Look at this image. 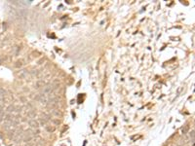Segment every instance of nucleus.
<instances>
[{
  "mask_svg": "<svg viewBox=\"0 0 195 146\" xmlns=\"http://www.w3.org/2000/svg\"><path fill=\"white\" fill-rule=\"evenodd\" d=\"M36 135L35 131H33L32 129L31 130H27L24 132V135H23V141L24 142H29L30 140H32L34 137Z\"/></svg>",
  "mask_w": 195,
  "mask_h": 146,
  "instance_id": "obj_1",
  "label": "nucleus"
},
{
  "mask_svg": "<svg viewBox=\"0 0 195 146\" xmlns=\"http://www.w3.org/2000/svg\"><path fill=\"white\" fill-rule=\"evenodd\" d=\"M35 99L38 100L40 103L46 105V104H47V100H48V97H46V95H44V93H39V95H37V96L35 97Z\"/></svg>",
  "mask_w": 195,
  "mask_h": 146,
  "instance_id": "obj_2",
  "label": "nucleus"
},
{
  "mask_svg": "<svg viewBox=\"0 0 195 146\" xmlns=\"http://www.w3.org/2000/svg\"><path fill=\"white\" fill-rule=\"evenodd\" d=\"M54 90H55V88H54L53 84H48V85H46V86L44 87L43 93H44V95H49V93L53 92Z\"/></svg>",
  "mask_w": 195,
  "mask_h": 146,
  "instance_id": "obj_3",
  "label": "nucleus"
},
{
  "mask_svg": "<svg viewBox=\"0 0 195 146\" xmlns=\"http://www.w3.org/2000/svg\"><path fill=\"white\" fill-rule=\"evenodd\" d=\"M29 72L27 70H25V69H23V70H20L19 72H18V76H19L21 79H26L27 76H28Z\"/></svg>",
  "mask_w": 195,
  "mask_h": 146,
  "instance_id": "obj_4",
  "label": "nucleus"
},
{
  "mask_svg": "<svg viewBox=\"0 0 195 146\" xmlns=\"http://www.w3.org/2000/svg\"><path fill=\"white\" fill-rule=\"evenodd\" d=\"M28 124L31 129H33V130H38V128H39V122L38 121H36V120L32 119V120H30V121L28 122Z\"/></svg>",
  "mask_w": 195,
  "mask_h": 146,
  "instance_id": "obj_5",
  "label": "nucleus"
},
{
  "mask_svg": "<svg viewBox=\"0 0 195 146\" xmlns=\"http://www.w3.org/2000/svg\"><path fill=\"white\" fill-rule=\"evenodd\" d=\"M45 130L48 132H54L56 131V126H54L53 124H46L45 125Z\"/></svg>",
  "mask_w": 195,
  "mask_h": 146,
  "instance_id": "obj_6",
  "label": "nucleus"
},
{
  "mask_svg": "<svg viewBox=\"0 0 195 146\" xmlns=\"http://www.w3.org/2000/svg\"><path fill=\"white\" fill-rule=\"evenodd\" d=\"M45 86H46V84H45L43 80H40V81H37L35 83V89H37V90L42 87H45Z\"/></svg>",
  "mask_w": 195,
  "mask_h": 146,
  "instance_id": "obj_7",
  "label": "nucleus"
},
{
  "mask_svg": "<svg viewBox=\"0 0 195 146\" xmlns=\"http://www.w3.org/2000/svg\"><path fill=\"white\" fill-rule=\"evenodd\" d=\"M24 64V59H19V60H17L16 63H15V67L16 68H21L23 67Z\"/></svg>",
  "mask_w": 195,
  "mask_h": 146,
  "instance_id": "obj_8",
  "label": "nucleus"
},
{
  "mask_svg": "<svg viewBox=\"0 0 195 146\" xmlns=\"http://www.w3.org/2000/svg\"><path fill=\"white\" fill-rule=\"evenodd\" d=\"M50 113H51L52 115H54V116H60V115H61V112H60V110H58L57 108H51V109H50Z\"/></svg>",
  "mask_w": 195,
  "mask_h": 146,
  "instance_id": "obj_9",
  "label": "nucleus"
},
{
  "mask_svg": "<svg viewBox=\"0 0 195 146\" xmlns=\"http://www.w3.org/2000/svg\"><path fill=\"white\" fill-rule=\"evenodd\" d=\"M27 116H28V118H34V117L36 116L35 110H34V109H31V110L27 111Z\"/></svg>",
  "mask_w": 195,
  "mask_h": 146,
  "instance_id": "obj_10",
  "label": "nucleus"
},
{
  "mask_svg": "<svg viewBox=\"0 0 195 146\" xmlns=\"http://www.w3.org/2000/svg\"><path fill=\"white\" fill-rule=\"evenodd\" d=\"M15 111V106L13 105H10V106L7 107V109H6V114H11L12 112Z\"/></svg>",
  "mask_w": 195,
  "mask_h": 146,
  "instance_id": "obj_11",
  "label": "nucleus"
},
{
  "mask_svg": "<svg viewBox=\"0 0 195 146\" xmlns=\"http://www.w3.org/2000/svg\"><path fill=\"white\" fill-rule=\"evenodd\" d=\"M5 96H6V91H5L4 89L0 88V99H1V100H3Z\"/></svg>",
  "mask_w": 195,
  "mask_h": 146,
  "instance_id": "obj_12",
  "label": "nucleus"
},
{
  "mask_svg": "<svg viewBox=\"0 0 195 146\" xmlns=\"http://www.w3.org/2000/svg\"><path fill=\"white\" fill-rule=\"evenodd\" d=\"M189 131V127L188 126H185L184 128H182L181 129V132L183 133V134H185V133H187V131Z\"/></svg>",
  "mask_w": 195,
  "mask_h": 146,
  "instance_id": "obj_13",
  "label": "nucleus"
},
{
  "mask_svg": "<svg viewBox=\"0 0 195 146\" xmlns=\"http://www.w3.org/2000/svg\"><path fill=\"white\" fill-rule=\"evenodd\" d=\"M190 138H191V141L192 142H195V131H191V133H190Z\"/></svg>",
  "mask_w": 195,
  "mask_h": 146,
  "instance_id": "obj_14",
  "label": "nucleus"
},
{
  "mask_svg": "<svg viewBox=\"0 0 195 146\" xmlns=\"http://www.w3.org/2000/svg\"><path fill=\"white\" fill-rule=\"evenodd\" d=\"M51 122L54 124V126H56V125H59V124H60V120H58V119H52Z\"/></svg>",
  "mask_w": 195,
  "mask_h": 146,
  "instance_id": "obj_15",
  "label": "nucleus"
},
{
  "mask_svg": "<svg viewBox=\"0 0 195 146\" xmlns=\"http://www.w3.org/2000/svg\"><path fill=\"white\" fill-rule=\"evenodd\" d=\"M32 75H38L39 74V71L38 70H36V69H34V70H32Z\"/></svg>",
  "mask_w": 195,
  "mask_h": 146,
  "instance_id": "obj_16",
  "label": "nucleus"
},
{
  "mask_svg": "<svg viewBox=\"0 0 195 146\" xmlns=\"http://www.w3.org/2000/svg\"><path fill=\"white\" fill-rule=\"evenodd\" d=\"M43 61H44V59H40V60H39V64H41V63H42V62H43Z\"/></svg>",
  "mask_w": 195,
  "mask_h": 146,
  "instance_id": "obj_17",
  "label": "nucleus"
}]
</instances>
